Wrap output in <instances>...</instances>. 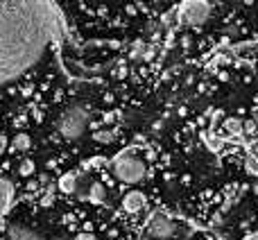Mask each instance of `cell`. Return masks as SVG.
<instances>
[{"instance_id": "cell-1", "label": "cell", "mask_w": 258, "mask_h": 240, "mask_svg": "<svg viewBox=\"0 0 258 240\" xmlns=\"http://www.w3.org/2000/svg\"><path fill=\"white\" fill-rule=\"evenodd\" d=\"M66 30L54 3H0V84L27 73Z\"/></svg>"}, {"instance_id": "cell-2", "label": "cell", "mask_w": 258, "mask_h": 240, "mask_svg": "<svg viewBox=\"0 0 258 240\" xmlns=\"http://www.w3.org/2000/svg\"><path fill=\"white\" fill-rule=\"evenodd\" d=\"M89 120H91V111L82 104H73L68 107L66 111L59 116L57 120V129L63 138H80L84 134V129L89 127Z\"/></svg>"}, {"instance_id": "cell-3", "label": "cell", "mask_w": 258, "mask_h": 240, "mask_svg": "<svg viewBox=\"0 0 258 240\" xmlns=\"http://www.w3.org/2000/svg\"><path fill=\"white\" fill-rule=\"evenodd\" d=\"M113 174H116L122 184H138L145 177V163H143L138 156L125 152V154H120L113 161Z\"/></svg>"}, {"instance_id": "cell-4", "label": "cell", "mask_w": 258, "mask_h": 240, "mask_svg": "<svg viewBox=\"0 0 258 240\" xmlns=\"http://www.w3.org/2000/svg\"><path fill=\"white\" fill-rule=\"evenodd\" d=\"M211 16V5L204 0H192V3H181L177 7V18L186 25H202Z\"/></svg>"}, {"instance_id": "cell-5", "label": "cell", "mask_w": 258, "mask_h": 240, "mask_svg": "<svg viewBox=\"0 0 258 240\" xmlns=\"http://www.w3.org/2000/svg\"><path fill=\"white\" fill-rule=\"evenodd\" d=\"M147 233L154 238H161V240L172 238L174 233H177V224H174L165 213L154 211V213L150 215V220H147Z\"/></svg>"}, {"instance_id": "cell-6", "label": "cell", "mask_w": 258, "mask_h": 240, "mask_svg": "<svg viewBox=\"0 0 258 240\" xmlns=\"http://www.w3.org/2000/svg\"><path fill=\"white\" fill-rule=\"evenodd\" d=\"M145 204H147V200L141 191H129L127 195L122 197V209H125L127 213H141V211L145 209Z\"/></svg>"}, {"instance_id": "cell-7", "label": "cell", "mask_w": 258, "mask_h": 240, "mask_svg": "<svg viewBox=\"0 0 258 240\" xmlns=\"http://www.w3.org/2000/svg\"><path fill=\"white\" fill-rule=\"evenodd\" d=\"M14 204V184L0 177V215H5Z\"/></svg>"}, {"instance_id": "cell-8", "label": "cell", "mask_w": 258, "mask_h": 240, "mask_svg": "<svg viewBox=\"0 0 258 240\" xmlns=\"http://www.w3.org/2000/svg\"><path fill=\"white\" fill-rule=\"evenodd\" d=\"M7 236L12 240H43L34 229H27L25 224H9Z\"/></svg>"}, {"instance_id": "cell-9", "label": "cell", "mask_w": 258, "mask_h": 240, "mask_svg": "<svg viewBox=\"0 0 258 240\" xmlns=\"http://www.w3.org/2000/svg\"><path fill=\"white\" fill-rule=\"evenodd\" d=\"M245 170L251 177H258V145L249 147L245 154Z\"/></svg>"}, {"instance_id": "cell-10", "label": "cell", "mask_w": 258, "mask_h": 240, "mask_svg": "<svg viewBox=\"0 0 258 240\" xmlns=\"http://www.w3.org/2000/svg\"><path fill=\"white\" fill-rule=\"evenodd\" d=\"M202 141H204V145L209 147L211 152H220V147H222V141L215 136L213 129H204V132H202Z\"/></svg>"}, {"instance_id": "cell-11", "label": "cell", "mask_w": 258, "mask_h": 240, "mask_svg": "<svg viewBox=\"0 0 258 240\" xmlns=\"http://www.w3.org/2000/svg\"><path fill=\"white\" fill-rule=\"evenodd\" d=\"M222 129L227 132V136H240L242 134V120L240 118H224Z\"/></svg>"}, {"instance_id": "cell-12", "label": "cell", "mask_w": 258, "mask_h": 240, "mask_svg": "<svg viewBox=\"0 0 258 240\" xmlns=\"http://www.w3.org/2000/svg\"><path fill=\"white\" fill-rule=\"evenodd\" d=\"M107 200V191H104L102 184H91V191H89V202H93V204H102V202Z\"/></svg>"}, {"instance_id": "cell-13", "label": "cell", "mask_w": 258, "mask_h": 240, "mask_svg": "<svg viewBox=\"0 0 258 240\" xmlns=\"http://www.w3.org/2000/svg\"><path fill=\"white\" fill-rule=\"evenodd\" d=\"M75 188H77V174L75 172H66L61 179H59V191L75 193Z\"/></svg>"}, {"instance_id": "cell-14", "label": "cell", "mask_w": 258, "mask_h": 240, "mask_svg": "<svg viewBox=\"0 0 258 240\" xmlns=\"http://www.w3.org/2000/svg\"><path fill=\"white\" fill-rule=\"evenodd\" d=\"M32 145V141H30V136H27V134H16V136H14V141H12V147L16 152H27V147Z\"/></svg>"}, {"instance_id": "cell-15", "label": "cell", "mask_w": 258, "mask_h": 240, "mask_svg": "<svg viewBox=\"0 0 258 240\" xmlns=\"http://www.w3.org/2000/svg\"><path fill=\"white\" fill-rule=\"evenodd\" d=\"M147 54H150V52H147V43H145V41L138 39L136 43H132V57L134 59H136V57H147Z\"/></svg>"}, {"instance_id": "cell-16", "label": "cell", "mask_w": 258, "mask_h": 240, "mask_svg": "<svg viewBox=\"0 0 258 240\" xmlns=\"http://www.w3.org/2000/svg\"><path fill=\"white\" fill-rule=\"evenodd\" d=\"M93 138H95L98 143H111L116 136H113V132H109V129H100V132L93 134Z\"/></svg>"}, {"instance_id": "cell-17", "label": "cell", "mask_w": 258, "mask_h": 240, "mask_svg": "<svg viewBox=\"0 0 258 240\" xmlns=\"http://www.w3.org/2000/svg\"><path fill=\"white\" fill-rule=\"evenodd\" d=\"M18 172H21V177H30V174L34 172V163H32L30 159L21 161V165H18Z\"/></svg>"}, {"instance_id": "cell-18", "label": "cell", "mask_w": 258, "mask_h": 240, "mask_svg": "<svg viewBox=\"0 0 258 240\" xmlns=\"http://www.w3.org/2000/svg\"><path fill=\"white\" fill-rule=\"evenodd\" d=\"M256 120H245V123H242V134H254L256 132Z\"/></svg>"}, {"instance_id": "cell-19", "label": "cell", "mask_w": 258, "mask_h": 240, "mask_svg": "<svg viewBox=\"0 0 258 240\" xmlns=\"http://www.w3.org/2000/svg\"><path fill=\"white\" fill-rule=\"evenodd\" d=\"M7 145H9V143H7V136H5V134H0V154L7 150Z\"/></svg>"}, {"instance_id": "cell-20", "label": "cell", "mask_w": 258, "mask_h": 240, "mask_svg": "<svg viewBox=\"0 0 258 240\" xmlns=\"http://www.w3.org/2000/svg\"><path fill=\"white\" fill-rule=\"evenodd\" d=\"M75 240H95V236H93V233H80Z\"/></svg>"}, {"instance_id": "cell-21", "label": "cell", "mask_w": 258, "mask_h": 240, "mask_svg": "<svg viewBox=\"0 0 258 240\" xmlns=\"http://www.w3.org/2000/svg\"><path fill=\"white\" fill-rule=\"evenodd\" d=\"M242 240H258V233H249V236H245Z\"/></svg>"}, {"instance_id": "cell-22", "label": "cell", "mask_w": 258, "mask_h": 240, "mask_svg": "<svg viewBox=\"0 0 258 240\" xmlns=\"http://www.w3.org/2000/svg\"><path fill=\"white\" fill-rule=\"evenodd\" d=\"M256 125H258V111H256Z\"/></svg>"}]
</instances>
